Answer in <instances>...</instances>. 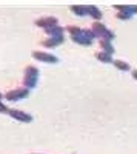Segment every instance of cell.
I'll return each instance as SVG.
<instances>
[{
  "label": "cell",
  "mask_w": 137,
  "mask_h": 154,
  "mask_svg": "<svg viewBox=\"0 0 137 154\" xmlns=\"http://www.w3.org/2000/svg\"><path fill=\"white\" fill-rule=\"evenodd\" d=\"M37 82H39V68L34 65H28L23 71V80H22V86L28 88L29 91L32 88H35Z\"/></svg>",
  "instance_id": "1"
},
{
  "label": "cell",
  "mask_w": 137,
  "mask_h": 154,
  "mask_svg": "<svg viewBox=\"0 0 137 154\" xmlns=\"http://www.w3.org/2000/svg\"><path fill=\"white\" fill-rule=\"evenodd\" d=\"M28 96H29V89L25 88V86H19V88H14V89L6 91V94L3 97L6 100H9V102H17L20 99H26Z\"/></svg>",
  "instance_id": "2"
},
{
  "label": "cell",
  "mask_w": 137,
  "mask_h": 154,
  "mask_svg": "<svg viewBox=\"0 0 137 154\" xmlns=\"http://www.w3.org/2000/svg\"><path fill=\"white\" fill-rule=\"evenodd\" d=\"M32 59L39 60V62H43V63H54L59 62V59L54 56V54H49V53H45V51H32Z\"/></svg>",
  "instance_id": "3"
},
{
  "label": "cell",
  "mask_w": 137,
  "mask_h": 154,
  "mask_svg": "<svg viewBox=\"0 0 137 154\" xmlns=\"http://www.w3.org/2000/svg\"><path fill=\"white\" fill-rule=\"evenodd\" d=\"M8 114H9L14 120H19V122H23V123L32 122V116H31V114L25 112V111H20V109H17V108H11Z\"/></svg>",
  "instance_id": "4"
},
{
  "label": "cell",
  "mask_w": 137,
  "mask_h": 154,
  "mask_svg": "<svg viewBox=\"0 0 137 154\" xmlns=\"http://www.w3.org/2000/svg\"><path fill=\"white\" fill-rule=\"evenodd\" d=\"M35 25L39 28H43V29H48V28H53V26H57L59 25V19L57 17H53V16H48V17H40L35 20Z\"/></svg>",
  "instance_id": "5"
},
{
  "label": "cell",
  "mask_w": 137,
  "mask_h": 154,
  "mask_svg": "<svg viewBox=\"0 0 137 154\" xmlns=\"http://www.w3.org/2000/svg\"><path fill=\"white\" fill-rule=\"evenodd\" d=\"M63 42H65V35H62V37H46L45 40H42V45L46 46V48H57Z\"/></svg>",
  "instance_id": "6"
},
{
  "label": "cell",
  "mask_w": 137,
  "mask_h": 154,
  "mask_svg": "<svg viewBox=\"0 0 137 154\" xmlns=\"http://www.w3.org/2000/svg\"><path fill=\"white\" fill-rule=\"evenodd\" d=\"M91 31L96 34V37H103L105 35V32L108 31L106 29V26L102 23V22H93V26H91Z\"/></svg>",
  "instance_id": "7"
},
{
  "label": "cell",
  "mask_w": 137,
  "mask_h": 154,
  "mask_svg": "<svg viewBox=\"0 0 137 154\" xmlns=\"http://www.w3.org/2000/svg\"><path fill=\"white\" fill-rule=\"evenodd\" d=\"M86 9H88V16H91L94 19V22H99L102 19V11L99 9L94 5H86Z\"/></svg>",
  "instance_id": "8"
},
{
  "label": "cell",
  "mask_w": 137,
  "mask_h": 154,
  "mask_svg": "<svg viewBox=\"0 0 137 154\" xmlns=\"http://www.w3.org/2000/svg\"><path fill=\"white\" fill-rule=\"evenodd\" d=\"M72 38V42H76L77 45H82V46H90L91 43H93V40L90 37H86L83 32L80 34V35H76V37H71Z\"/></svg>",
  "instance_id": "9"
},
{
  "label": "cell",
  "mask_w": 137,
  "mask_h": 154,
  "mask_svg": "<svg viewBox=\"0 0 137 154\" xmlns=\"http://www.w3.org/2000/svg\"><path fill=\"white\" fill-rule=\"evenodd\" d=\"M99 46L102 48L103 53H106V54H109V56H113V54H114V48H113V45H111V42H109V40L100 38V40H99Z\"/></svg>",
  "instance_id": "10"
},
{
  "label": "cell",
  "mask_w": 137,
  "mask_h": 154,
  "mask_svg": "<svg viewBox=\"0 0 137 154\" xmlns=\"http://www.w3.org/2000/svg\"><path fill=\"white\" fill-rule=\"evenodd\" d=\"M45 32L48 34V37H62V35H63V32H65V29L62 28L60 25H57V26L45 29Z\"/></svg>",
  "instance_id": "11"
},
{
  "label": "cell",
  "mask_w": 137,
  "mask_h": 154,
  "mask_svg": "<svg viewBox=\"0 0 137 154\" xmlns=\"http://www.w3.org/2000/svg\"><path fill=\"white\" fill-rule=\"evenodd\" d=\"M69 9H71L76 16H79V17L88 16V9H86V5H71Z\"/></svg>",
  "instance_id": "12"
},
{
  "label": "cell",
  "mask_w": 137,
  "mask_h": 154,
  "mask_svg": "<svg viewBox=\"0 0 137 154\" xmlns=\"http://www.w3.org/2000/svg\"><path fill=\"white\" fill-rule=\"evenodd\" d=\"M97 59L100 60L102 63H113V57H111L109 54H106V53H103V51L97 53Z\"/></svg>",
  "instance_id": "13"
},
{
  "label": "cell",
  "mask_w": 137,
  "mask_h": 154,
  "mask_svg": "<svg viewBox=\"0 0 137 154\" xmlns=\"http://www.w3.org/2000/svg\"><path fill=\"white\" fill-rule=\"evenodd\" d=\"M65 29H66V31L69 32V35H71V37L80 35V34L83 32V29H82V28H79V26H66Z\"/></svg>",
  "instance_id": "14"
},
{
  "label": "cell",
  "mask_w": 137,
  "mask_h": 154,
  "mask_svg": "<svg viewBox=\"0 0 137 154\" xmlns=\"http://www.w3.org/2000/svg\"><path fill=\"white\" fill-rule=\"evenodd\" d=\"M113 63L116 65V68H119L120 71H129V65L123 60H113Z\"/></svg>",
  "instance_id": "15"
},
{
  "label": "cell",
  "mask_w": 137,
  "mask_h": 154,
  "mask_svg": "<svg viewBox=\"0 0 137 154\" xmlns=\"http://www.w3.org/2000/svg\"><path fill=\"white\" fill-rule=\"evenodd\" d=\"M131 16H132V12H129V11H117V19H120V20H128Z\"/></svg>",
  "instance_id": "16"
},
{
  "label": "cell",
  "mask_w": 137,
  "mask_h": 154,
  "mask_svg": "<svg viewBox=\"0 0 137 154\" xmlns=\"http://www.w3.org/2000/svg\"><path fill=\"white\" fill-rule=\"evenodd\" d=\"M0 112H3V114H8L9 112V108L6 105H3V102L0 100Z\"/></svg>",
  "instance_id": "17"
},
{
  "label": "cell",
  "mask_w": 137,
  "mask_h": 154,
  "mask_svg": "<svg viewBox=\"0 0 137 154\" xmlns=\"http://www.w3.org/2000/svg\"><path fill=\"white\" fill-rule=\"evenodd\" d=\"M131 12H132V14H134V12H137V5L131 6Z\"/></svg>",
  "instance_id": "18"
},
{
  "label": "cell",
  "mask_w": 137,
  "mask_h": 154,
  "mask_svg": "<svg viewBox=\"0 0 137 154\" xmlns=\"http://www.w3.org/2000/svg\"><path fill=\"white\" fill-rule=\"evenodd\" d=\"M132 77L137 80V69H134V71H132Z\"/></svg>",
  "instance_id": "19"
},
{
  "label": "cell",
  "mask_w": 137,
  "mask_h": 154,
  "mask_svg": "<svg viewBox=\"0 0 137 154\" xmlns=\"http://www.w3.org/2000/svg\"><path fill=\"white\" fill-rule=\"evenodd\" d=\"M3 99V96H2V93H0V100H2Z\"/></svg>",
  "instance_id": "20"
},
{
  "label": "cell",
  "mask_w": 137,
  "mask_h": 154,
  "mask_svg": "<svg viewBox=\"0 0 137 154\" xmlns=\"http://www.w3.org/2000/svg\"><path fill=\"white\" fill-rule=\"evenodd\" d=\"M32 154H37V152H32Z\"/></svg>",
  "instance_id": "21"
}]
</instances>
